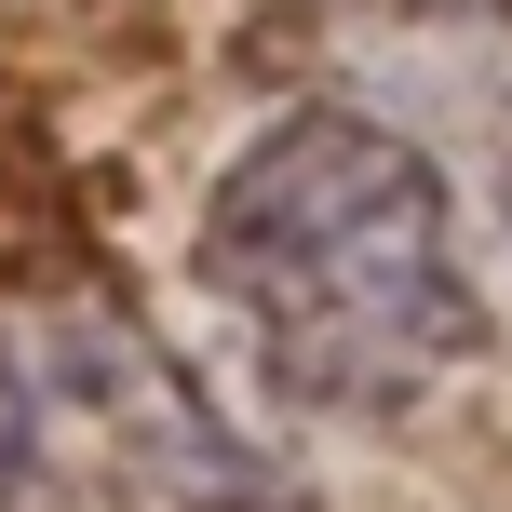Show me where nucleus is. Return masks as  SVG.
<instances>
[{"instance_id":"obj_1","label":"nucleus","mask_w":512,"mask_h":512,"mask_svg":"<svg viewBox=\"0 0 512 512\" xmlns=\"http://www.w3.org/2000/svg\"><path fill=\"white\" fill-rule=\"evenodd\" d=\"M203 297L310 418H405L486 351L445 176L364 108H283L203 189Z\"/></svg>"},{"instance_id":"obj_3","label":"nucleus","mask_w":512,"mask_h":512,"mask_svg":"<svg viewBox=\"0 0 512 512\" xmlns=\"http://www.w3.org/2000/svg\"><path fill=\"white\" fill-rule=\"evenodd\" d=\"M0 512H54V391L0 351Z\"/></svg>"},{"instance_id":"obj_4","label":"nucleus","mask_w":512,"mask_h":512,"mask_svg":"<svg viewBox=\"0 0 512 512\" xmlns=\"http://www.w3.org/2000/svg\"><path fill=\"white\" fill-rule=\"evenodd\" d=\"M499 216H512V149H499Z\"/></svg>"},{"instance_id":"obj_2","label":"nucleus","mask_w":512,"mask_h":512,"mask_svg":"<svg viewBox=\"0 0 512 512\" xmlns=\"http://www.w3.org/2000/svg\"><path fill=\"white\" fill-rule=\"evenodd\" d=\"M54 391L95 418V445H122V472H135L162 512H283L270 472H256V445L216 432V418L189 405V378H176L135 324H68Z\"/></svg>"}]
</instances>
